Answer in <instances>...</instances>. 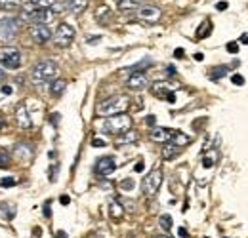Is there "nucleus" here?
I'll return each instance as SVG.
<instances>
[{
    "label": "nucleus",
    "mask_w": 248,
    "mask_h": 238,
    "mask_svg": "<svg viewBox=\"0 0 248 238\" xmlns=\"http://www.w3.org/2000/svg\"><path fill=\"white\" fill-rule=\"evenodd\" d=\"M60 67L54 60H42L38 61L31 69V80L34 86H44V84H52L58 78Z\"/></svg>",
    "instance_id": "f257e3e1"
},
{
    "label": "nucleus",
    "mask_w": 248,
    "mask_h": 238,
    "mask_svg": "<svg viewBox=\"0 0 248 238\" xmlns=\"http://www.w3.org/2000/svg\"><path fill=\"white\" fill-rule=\"evenodd\" d=\"M128 105H130V99L126 95H123V93H119V95H113V97H107L105 101H101L97 105L95 113L99 117H115V115L126 113Z\"/></svg>",
    "instance_id": "f03ea898"
},
{
    "label": "nucleus",
    "mask_w": 248,
    "mask_h": 238,
    "mask_svg": "<svg viewBox=\"0 0 248 238\" xmlns=\"http://www.w3.org/2000/svg\"><path fill=\"white\" fill-rule=\"evenodd\" d=\"M130 128H132V119L126 113L115 115V117H107V120L103 122L105 134H111V135H121L124 132H128Z\"/></svg>",
    "instance_id": "7ed1b4c3"
},
{
    "label": "nucleus",
    "mask_w": 248,
    "mask_h": 238,
    "mask_svg": "<svg viewBox=\"0 0 248 238\" xmlns=\"http://www.w3.org/2000/svg\"><path fill=\"white\" fill-rule=\"evenodd\" d=\"M160 185H162V170L156 166L143 178L141 191H143L145 196H155L156 193H158V189H160Z\"/></svg>",
    "instance_id": "20e7f679"
},
{
    "label": "nucleus",
    "mask_w": 248,
    "mask_h": 238,
    "mask_svg": "<svg viewBox=\"0 0 248 238\" xmlns=\"http://www.w3.org/2000/svg\"><path fill=\"white\" fill-rule=\"evenodd\" d=\"M21 52L14 46H2L0 48V65L6 67V69H19L21 67Z\"/></svg>",
    "instance_id": "39448f33"
},
{
    "label": "nucleus",
    "mask_w": 248,
    "mask_h": 238,
    "mask_svg": "<svg viewBox=\"0 0 248 238\" xmlns=\"http://www.w3.org/2000/svg\"><path fill=\"white\" fill-rule=\"evenodd\" d=\"M75 29H73V25H69V23H60L58 25V29L54 30V42H56V46H60V48H67V46H71L73 44V40H75Z\"/></svg>",
    "instance_id": "423d86ee"
},
{
    "label": "nucleus",
    "mask_w": 248,
    "mask_h": 238,
    "mask_svg": "<svg viewBox=\"0 0 248 238\" xmlns=\"http://www.w3.org/2000/svg\"><path fill=\"white\" fill-rule=\"evenodd\" d=\"M162 17V10L155 6V4H141L138 8V19L147 23V25H153V23H158Z\"/></svg>",
    "instance_id": "0eeeda50"
},
{
    "label": "nucleus",
    "mask_w": 248,
    "mask_h": 238,
    "mask_svg": "<svg viewBox=\"0 0 248 238\" xmlns=\"http://www.w3.org/2000/svg\"><path fill=\"white\" fill-rule=\"evenodd\" d=\"M88 6V0H58L54 6H52V12L54 14H60V12H69V14H82Z\"/></svg>",
    "instance_id": "6e6552de"
},
{
    "label": "nucleus",
    "mask_w": 248,
    "mask_h": 238,
    "mask_svg": "<svg viewBox=\"0 0 248 238\" xmlns=\"http://www.w3.org/2000/svg\"><path fill=\"white\" fill-rule=\"evenodd\" d=\"M21 29V19L17 17H4L0 19V38L2 40H8V38H14Z\"/></svg>",
    "instance_id": "1a4fd4ad"
},
{
    "label": "nucleus",
    "mask_w": 248,
    "mask_h": 238,
    "mask_svg": "<svg viewBox=\"0 0 248 238\" xmlns=\"http://www.w3.org/2000/svg\"><path fill=\"white\" fill-rule=\"evenodd\" d=\"M29 36H31V40L34 44H46L48 40H52V30L48 25H42V23H32L29 25Z\"/></svg>",
    "instance_id": "9d476101"
},
{
    "label": "nucleus",
    "mask_w": 248,
    "mask_h": 238,
    "mask_svg": "<svg viewBox=\"0 0 248 238\" xmlns=\"http://www.w3.org/2000/svg\"><path fill=\"white\" fill-rule=\"evenodd\" d=\"M115 170H117V162H115L113 156H103V158H99V160L95 162V174H97L99 178H107V176H111Z\"/></svg>",
    "instance_id": "9b49d317"
},
{
    "label": "nucleus",
    "mask_w": 248,
    "mask_h": 238,
    "mask_svg": "<svg viewBox=\"0 0 248 238\" xmlns=\"http://www.w3.org/2000/svg\"><path fill=\"white\" fill-rule=\"evenodd\" d=\"M149 86V78L145 73H132L126 80V88L132 91H141Z\"/></svg>",
    "instance_id": "f8f14e48"
},
{
    "label": "nucleus",
    "mask_w": 248,
    "mask_h": 238,
    "mask_svg": "<svg viewBox=\"0 0 248 238\" xmlns=\"http://www.w3.org/2000/svg\"><path fill=\"white\" fill-rule=\"evenodd\" d=\"M16 122L21 130H31L32 128V120L29 117V111H27V105L25 103H19L16 107Z\"/></svg>",
    "instance_id": "ddd939ff"
},
{
    "label": "nucleus",
    "mask_w": 248,
    "mask_h": 238,
    "mask_svg": "<svg viewBox=\"0 0 248 238\" xmlns=\"http://www.w3.org/2000/svg\"><path fill=\"white\" fill-rule=\"evenodd\" d=\"M174 130H170V128H153L151 132H149V137H151V141H155V143H168V141H172V137H174Z\"/></svg>",
    "instance_id": "4468645a"
},
{
    "label": "nucleus",
    "mask_w": 248,
    "mask_h": 238,
    "mask_svg": "<svg viewBox=\"0 0 248 238\" xmlns=\"http://www.w3.org/2000/svg\"><path fill=\"white\" fill-rule=\"evenodd\" d=\"M32 154H34V150H32V147L29 143H17L14 147V158L19 160V162H23V164H27L31 160Z\"/></svg>",
    "instance_id": "2eb2a0df"
},
{
    "label": "nucleus",
    "mask_w": 248,
    "mask_h": 238,
    "mask_svg": "<svg viewBox=\"0 0 248 238\" xmlns=\"http://www.w3.org/2000/svg\"><path fill=\"white\" fill-rule=\"evenodd\" d=\"M136 141H138V132H134V130L124 132L121 135H117V139H115V143H117L119 147H123V145H132V143H136Z\"/></svg>",
    "instance_id": "dca6fc26"
},
{
    "label": "nucleus",
    "mask_w": 248,
    "mask_h": 238,
    "mask_svg": "<svg viewBox=\"0 0 248 238\" xmlns=\"http://www.w3.org/2000/svg\"><path fill=\"white\" fill-rule=\"evenodd\" d=\"M180 152H182V147H178L176 143L168 141V143H164V147H162V158H164V160H174Z\"/></svg>",
    "instance_id": "f3484780"
},
{
    "label": "nucleus",
    "mask_w": 248,
    "mask_h": 238,
    "mask_svg": "<svg viewBox=\"0 0 248 238\" xmlns=\"http://www.w3.org/2000/svg\"><path fill=\"white\" fill-rule=\"evenodd\" d=\"M151 91H153V95L158 97V99H166V97L172 93V89H170V86H168L166 82H155V84L151 86Z\"/></svg>",
    "instance_id": "a211bd4d"
},
{
    "label": "nucleus",
    "mask_w": 248,
    "mask_h": 238,
    "mask_svg": "<svg viewBox=\"0 0 248 238\" xmlns=\"http://www.w3.org/2000/svg\"><path fill=\"white\" fill-rule=\"evenodd\" d=\"M217 160H219V150L217 149L206 150V154H204V158H202V166H204V168H214L217 164Z\"/></svg>",
    "instance_id": "6ab92c4d"
},
{
    "label": "nucleus",
    "mask_w": 248,
    "mask_h": 238,
    "mask_svg": "<svg viewBox=\"0 0 248 238\" xmlns=\"http://www.w3.org/2000/svg\"><path fill=\"white\" fill-rule=\"evenodd\" d=\"M109 215H111L113 219H121L124 215L123 204H121L117 198H111V200H109Z\"/></svg>",
    "instance_id": "aec40b11"
},
{
    "label": "nucleus",
    "mask_w": 248,
    "mask_h": 238,
    "mask_svg": "<svg viewBox=\"0 0 248 238\" xmlns=\"http://www.w3.org/2000/svg\"><path fill=\"white\" fill-rule=\"evenodd\" d=\"M65 88H67V82L56 78V80L50 84V95H52V97H60V95H63Z\"/></svg>",
    "instance_id": "412c9836"
},
{
    "label": "nucleus",
    "mask_w": 248,
    "mask_h": 238,
    "mask_svg": "<svg viewBox=\"0 0 248 238\" xmlns=\"http://www.w3.org/2000/svg\"><path fill=\"white\" fill-rule=\"evenodd\" d=\"M141 4H143V0H119L117 8L123 12H128V10H138Z\"/></svg>",
    "instance_id": "4be33fe9"
},
{
    "label": "nucleus",
    "mask_w": 248,
    "mask_h": 238,
    "mask_svg": "<svg viewBox=\"0 0 248 238\" xmlns=\"http://www.w3.org/2000/svg\"><path fill=\"white\" fill-rule=\"evenodd\" d=\"M21 8V0H0V10L2 12H16Z\"/></svg>",
    "instance_id": "5701e85b"
},
{
    "label": "nucleus",
    "mask_w": 248,
    "mask_h": 238,
    "mask_svg": "<svg viewBox=\"0 0 248 238\" xmlns=\"http://www.w3.org/2000/svg\"><path fill=\"white\" fill-rule=\"evenodd\" d=\"M158 227H160L164 233H168V231L172 229V217H170L168 213H162V215L158 217Z\"/></svg>",
    "instance_id": "b1692460"
},
{
    "label": "nucleus",
    "mask_w": 248,
    "mask_h": 238,
    "mask_svg": "<svg viewBox=\"0 0 248 238\" xmlns=\"http://www.w3.org/2000/svg\"><path fill=\"white\" fill-rule=\"evenodd\" d=\"M189 141H191V139H189V135L182 134V132H176V134H174V137H172V143H176V145H178V147H182V149L186 147Z\"/></svg>",
    "instance_id": "393cba45"
},
{
    "label": "nucleus",
    "mask_w": 248,
    "mask_h": 238,
    "mask_svg": "<svg viewBox=\"0 0 248 238\" xmlns=\"http://www.w3.org/2000/svg\"><path fill=\"white\" fill-rule=\"evenodd\" d=\"M212 32V23L210 21H204V23H201V27L197 29V38H204V36H208Z\"/></svg>",
    "instance_id": "a878e982"
},
{
    "label": "nucleus",
    "mask_w": 248,
    "mask_h": 238,
    "mask_svg": "<svg viewBox=\"0 0 248 238\" xmlns=\"http://www.w3.org/2000/svg\"><path fill=\"white\" fill-rule=\"evenodd\" d=\"M58 0H29V4H32L34 8H52Z\"/></svg>",
    "instance_id": "bb28decb"
},
{
    "label": "nucleus",
    "mask_w": 248,
    "mask_h": 238,
    "mask_svg": "<svg viewBox=\"0 0 248 238\" xmlns=\"http://www.w3.org/2000/svg\"><path fill=\"white\" fill-rule=\"evenodd\" d=\"M227 71H229V67H216V69L210 73V78H212V80H217V78L225 76V74H227Z\"/></svg>",
    "instance_id": "cd10ccee"
},
{
    "label": "nucleus",
    "mask_w": 248,
    "mask_h": 238,
    "mask_svg": "<svg viewBox=\"0 0 248 238\" xmlns=\"http://www.w3.org/2000/svg\"><path fill=\"white\" fill-rule=\"evenodd\" d=\"M10 166V154L6 149H0V168H8Z\"/></svg>",
    "instance_id": "c85d7f7f"
},
{
    "label": "nucleus",
    "mask_w": 248,
    "mask_h": 238,
    "mask_svg": "<svg viewBox=\"0 0 248 238\" xmlns=\"http://www.w3.org/2000/svg\"><path fill=\"white\" fill-rule=\"evenodd\" d=\"M95 17L99 19V21H103L105 17H109V8H105V6H101L97 12H95Z\"/></svg>",
    "instance_id": "c756f323"
},
{
    "label": "nucleus",
    "mask_w": 248,
    "mask_h": 238,
    "mask_svg": "<svg viewBox=\"0 0 248 238\" xmlns=\"http://www.w3.org/2000/svg\"><path fill=\"white\" fill-rule=\"evenodd\" d=\"M121 189H124V191H132V189H134V179L128 178V179H124V181H121Z\"/></svg>",
    "instance_id": "7c9ffc66"
},
{
    "label": "nucleus",
    "mask_w": 248,
    "mask_h": 238,
    "mask_svg": "<svg viewBox=\"0 0 248 238\" xmlns=\"http://www.w3.org/2000/svg\"><path fill=\"white\" fill-rule=\"evenodd\" d=\"M17 181L14 178H2L0 179V187H14Z\"/></svg>",
    "instance_id": "2f4dec72"
},
{
    "label": "nucleus",
    "mask_w": 248,
    "mask_h": 238,
    "mask_svg": "<svg viewBox=\"0 0 248 238\" xmlns=\"http://www.w3.org/2000/svg\"><path fill=\"white\" fill-rule=\"evenodd\" d=\"M231 82H233L235 86H243V84H245V76H241V74H233V76H231Z\"/></svg>",
    "instance_id": "473e14b6"
},
{
    "label": "nucleus",
    "mask_w": 248,
    "mask_h": 238,
    "mask_svg": "<svg viewBox=\"0 0 248 238\" xmlns=\"http://www.w3.org/2000/svg\"><path fill=\"white\" fill-rule=\"evenodd\" d=\"M92 147H97V149H99V147H105V141H103V139H99V137H93Z\"/></svg>",
    "instance_id": "72a5a7b5"
},
{
    "label": "nucleus",
    "mask_w": 248,
    "mask_h": 238,
    "mask_svg": "<svg viewBox=\"0 0 248 238\" xmlns=\"http://www.w3.org/2000/svg\"><path fill=\"white\" fill-rule=\"evenodd\" d=\"M237 50H239L237 42H231V44H227V52H229V54H237Z\"/></svg>",
    "instance_id": "f704fd0d"
},
{
    "label": "nucleus",
    "mask_w": 248,
    "mask_h": 238,
    "mask_svg": "<svg viewBox=\"0 0 248 238\" xmlns=\"http://www.w3.org/2000/svg\"><path fill=\"white\" fill-rule=\"evenodd\" d=\"M155 122H156V119L153 115H149V117L145 119V124H147V126H155Z\"/></svg>",
    "instance_id": "c9c22d12"
},
{
    "label": "nucleus",
    "mask_w": 248,
    "mask_h": 238,
    "mask_svg": "<svg viewBox=\"0 0 248 238\" xmlns=\"http://www.w3.org/2000/svg\"><path fill=\"white\" fill-rule=\"evenodd\" d=\"M178 237L187 238V237H189V235H187V231H186V229H184V227H180V229H178Z\"/></svg>",
    "instance_id": "e433bc0d"
},
{
    "label": "nucleus",
    "mask_w": 248,
    "mask_h": 238,
    "mask_svg": "<svg viewBox=\"0 0 248 238\" xmlns=\"http://www.w3.org/2000/svg\"><path fill=\"white\" fill-rule=\"evenodd\" d=\"M143 168H145V164H143V162H138V164H136V168H134V170H136V172H138V174H140V172H143Z\"/></svg>",
    "instance_id": "4c0bfd02"
},
{
    "label": "nucleus",
    "mask_w": 248,
    "mask_h": 238,
    "mask_svg": "<svg viewBox=\"0 0 248 238\" xmlns=\"http://www.w3.org/2000/svg\"><path fill=\"white\" fill-rule=\"evenodd\" d=\"M60 202H62L63 206H67V204H69V202H71V198H69V196H67V194H63L62 198H60Z\"/></svg>",
    "instance_id": "58836bf2"
},
{
    "label": "nucleus",
    "mask_w": 248,
    "mask_h": 238,
    "mask_svg": "<svg viewBox=\"0 0 248 238\" xmlns=\"http://www.w3.org/2000/svg\"><path fill=\"white\" fill-rule=\"evenodd\" d=\"M216 10H227V2H217V6H216Z\"/></svg>",
    "instance_id": "ea45409f"
},
{
    "label": "nucleus",
    "mask_w": 248,
    "mask_h": 238,
    "mask_svg": "<svg viewBox=\"0 0 248 238\" xmlns=\"http://www.w3.org/2000/svg\"><path fill=\"white\" fill-rule=\"evenodd\" d=\"M174 56H176L178 60H182V58H184V50H182V48H178V50L174 52Z\"/></svg>",
    "instance_id": "a19ab883"
},
{
    "label": "nucleus",
    "mask_w": 248,
    "mask_h": 238,
    "mask_svg": "<svg viewBox=\"0 0 248 238\" xmlns=\"http://www.w3.org/2000/svg\"><path fill=\"white\" fill-rule=\"evenodd\" d=\"M2 93L10 95V93H12V88H10V86H2Z\"/></svg>",
    "instance_id": "79ce46f5"
},
{
    "label": "nucleus",
    "mask_w": 248,
    "mask_h": 238,
    "mask_svg": "<svg viewBox=\"0 0 248 238\" xmlns=\"http://www.w3.org/2000/svg\"><path fill=\"white\" fill-rule=\"evenodd\" d=\"M239 42H243V44H247L248 46V34H243V36L239 38Z\"/></svg>",
    "instance_id": "37998d69"
},
{
    "label": "nucleus",
    "mask_w": 248,
    "mask_h": 238,
    "mask_svg": "<svg viewBox=\"0 0 248 238\" xmlns=\"http://www.w3.org/2000/svg\"><path fill=\"white\" fill-rule=\"evenodd\" d=\"M44 215H46V217H50V204H46V206H44Z\"/></svg>",
    "instance_id": "c03bdc74"
},
{
    "label": "nucleus",
    "mask_w": 248,
    "mask_h": 238,
    "mask_svg": "<svg viewBox=\"0 0 248 238\" xmlns=\"http://www.w3.org/2000/svg\"><path fill=\"white\" fill-rule=\"evenodd\" d=\"M4 80H6V73H4V71H0V84H2Z\"/></svg>",
    "instance_id": "a18cd8bd"
},
{
    "label": "nucleus",
    "mask_w": 248,
    "mask_h": 238,
    "mask_svg": "<svg viewBox=\"0 0 248 238\" xmlns=\"http://www.w3.org/2000/svg\"><path fill=\"white\" fill-rule=\"evenodd\" d=\"M195 60H197V61H202V60H204V56H202V54H195Z\"/></svg>",
    "instance_id": "49530a36"
},
{
    "label": "nucleus",
    "mask_w": 248,
    "mask_h": 238,
    "mask_svg": "<svg viewBox=\"0 0 248 238\" xmlns=\"http://www.w3.org/2000/svg\"><path fill=\"white\" fill-rule=\"evenodd\" d=\"M168 74H176V69H174V67H172V65H170V67H168Z\"/></svg>",
    "instance_id": "de8ad7c7"
},
{
    "label": "nucleus",
    "mask_w": 248,
    "mask_h": 238,
    "mask_svg": "<svg viewBox=\"0 0 248 238\" xmlns=\"http://www.w3.org/2000/svg\"><path fill=\"white\" fill-rule=\"evenodd\" d=\"M58 238H67V235H65V231H60V233H58Z\"/></svg>",
    "instance_id": "09e8293b"
},
{
    "label": "nucleus",
    "mask_w": 248,
    "mask_h": 238,
    "mask_svg": "<svg viewBox=\"0 0 248 238\" xmlns=\"http://www.w3.org/2000/svg\"><path fill=\"white\" fill-rule=\"evenodd\" d=\"M86 238H103V235H90V237H86Z\"/></svg>",
    "instance_id": "8fccbe9b"
},
{
    "label": "nucleus",
    "mask_w": 248,
    "mask_h": 238,
    "mask_svg": "<svg viewBox=\"0 0 248 238\" xmlns=\"http://www.w3.org/2000/svg\"><path fill=\"white\" fill-rule=\"evenodd\" d=\"M155 238H170V237H166V235H162V237H155Z\"/></svg>",
    "instance_id": "3c124183"
}]
</instances>
